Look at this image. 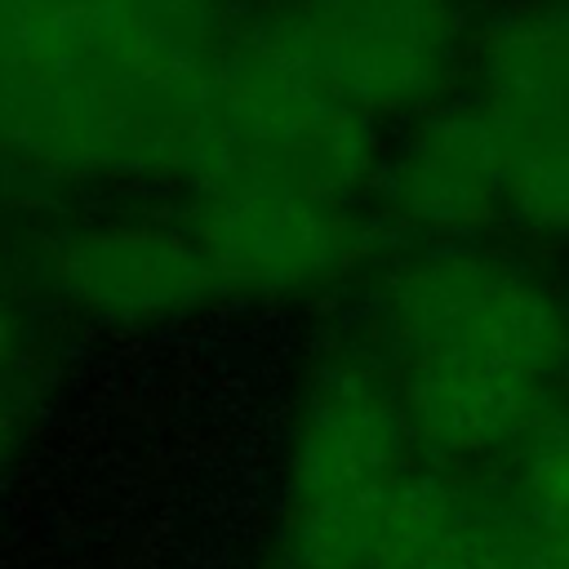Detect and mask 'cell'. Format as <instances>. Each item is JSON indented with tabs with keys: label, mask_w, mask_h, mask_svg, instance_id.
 <instances>
[{
	"label": "cell",
	"mask_w": 569,
	"mask_h": 569,
	"mask_svg": "<svg viewBox=\"0 0 569 569\" xmlns=\"http://www.w3.org/2000/svg\"><path fill=\"white\" fill-rule=\"evenodd\" d=\"M400 325L422 365H485L529 382L560 365L569 338L542 289L480 262H436L405 280Z\"/></svg>",
	"instance_id": "1"
},
{
	"label": "cell",
	"mask_w": 569,
	"mask_h": 569,
	"mask_svg": "<svg viewBox=\"0 0 569 569\" xmlns=\"http://www.w3.org/2000/svg\"><path fill=\"white\" fill-rule=\"evenodd\" d=\"M196 244L218 284L307 289L347 262L351 227L311 187L236 178L209 200Z\"/></svg>",
	"instance_id": "2"
},
{
	"label": "cell",
	"mask_w": 569,
	"mask_h": 569,
	"mask_svg": "<svg viewBox=\"0 0 569 569\" xmlns=\"http://www.w3.org/2000/svg\"><path fill=\"white\" fill-rule=\"evenodd\" d=\"M271 58L338 102L413 98L449 58V18L431 9L298 13Z\"/></svg>",
	"instance_id": "3"
},
{
	"label": "cell",
	"mask_w": 569,
	"mask_h": 569,
	"mask_svg": "<svg viewBox=\"0 0 569 569\" xmlns=\"http://www.w3.org/2000/svg\"><path fill=\"white\" fill-rule=\"evenodd\" d=\"M53 276L76 307L107 320H160L196 307L218 284L196 236L147 222L76 231L58 244Z\"/></svg>",
	"instance_id": "4"
},
{
	"label": "cell",
	"mask_w": 569,
	"mask_h": 569,
	"mask_svg": "<svg viewBox=\"0 0 569 569\" xmlns=\"http://www.w3.org/2000/svg\"><path fill=\"white\" fill-rule=\"evenodd\" d=\"M400 453V418L356 373H333L307 405L298 453H293V480L298 502H342L369 489L387 485V471Z\"/></svg>",
	"instance_id": "5"
},
{
	"label": "cell",
	"mask_w": 569,
	"mask_h": 569,
	"mask_svg": "<svg viewBox=\"0 0 569 569\" xmlns=\"http://www.w3.org/2000/svg\"><path fill=\"white\" fill-rule=\"evenodd\" d=\"M409 413L445 449H485L511 436L533 409V382L485 365H418Z\"/></svg>",
	"instance_id": "6"
},
{
	"label": "cell",
	"mask_w": 569,
	"mask_h": 569,
	"mask_svg": "<svg viewBox=\"0 0 569 569\" xmlns=\"http://www.w3.org/2000/svg\"><path fill=\"white\" fill-rule=\"evenodd\" d=\"M502 173V142L485 138L480 124L449 120L413 151L405 169V200L422 218H476V209L489 204Z\"/></svg>",
	"instance_id": "7"
},
{
	"label": "cell",
	"mask_w": 569,
	"mask_h": 569,
	"mask_svg": "<svg viewBox=\"0 0 569 569\" xmlns=\"http://www.w3.org/2000/svg\"><path fill=\"white\" fill-rule=\"evenodd\" d=\"M13 311L0 302V365H9V356H13Z\"/></svg>",
	"instance_id": "8"
},
{
	"label": "cell",
	"mask_w": 569,
	"mask_h": 569,
	"mask_svg": "<svg viewBox=\"0 0 569 569\" xmlns=\"http://www.w3.org/2000/svg\"><path fill=\"white\" fill-rule=\"evenodd\" d=\"M4 449H9V413L0 409V462H4Z\"/></svg>",
	"instance_id": "9"
}]
</instances>
